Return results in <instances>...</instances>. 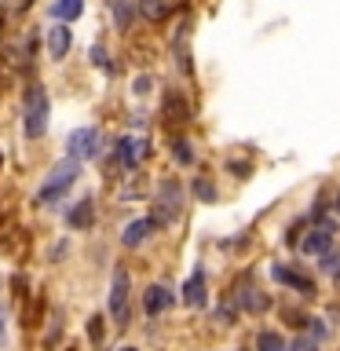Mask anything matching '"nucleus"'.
Wrapping results in <instances>:
<instances>
[{
	"mask_svg": "<svg viewBox=\"0 0 340 351\" xmlns=\"http://www.w3.org/2000/svg\"><path fill=\"white\" fill-rule=\"evenodd\" d=\"M48 121H51V103H48V92H44L40 84L29 88L26 95V121H22V128H26L29 139H40L44 132H48Z\"/></svg>",
	"mask_w": 340,
	"mask_h": 351,
	"instance_id": "1",
	"label": "nucleus"
},
{
	"mask_svg": "<svg viewBox=\"0 0 340 351\" xmlns=\"http://www.w3.org/2000/svg\"><path fill=\"white\" fill-rule=\"evenodd\" d=\"M77 176H81V161H77V158H62V161L48 172V183L40 186V202H44V205H48V202H59V197L77 183Z\"/></svg>",
	"mask_w": 340,
	"mask_h": 351,
	"instance_id": "2",
	"label": "nucleus"
},
{
	"mask_svg": "<svg viewBox=\"0 0 340 351\" xmlns=\"http://www.w3.org/2000/svg\"><path fill=\"white\" fill-rule=\"evenodd\" d=\"M158 227H169V223H175V216H180V205H183V186L175 183V180H165L161 186H158Z\"/></svg>",
	"mask_w": 340,
	"mask_h": 351,
	"instance_id": "3",
	"label": "nucleus"
},
{
	"mask_svg": "<svg viewBox=\"0 0 340 351\" xmlns=\"http://www.w3.org/2000/svg\"><path fill=\"white\" fill-rule=\"evenodd\" d=\"M99 143H103L99 128L84 125V128H73V132H70L66 147H70V158H77V161H92V158H99Z\"/></svg>",
	"mask_w": 340,
	"mask_h": 351,
	"instance_id": "4",
	"label": "nucleus"
},
{
	"mask_svg": "<svg viewBox=\"0 0 340 351\" xmlns=\"http://www.w3.org/2000/svg\"><path fill=\"white\" fill-rule=\"evenodd\" d=\"M110 315L117 326H128V271H114V285H110Z\"/></svg>",
	"mask_w": 340,
	"mask_h": 351,
	"instance_id": "5",
	"label": "nucleus"
},
{
	"mask_svg": "<svg viewBox=\"0 0 340 351\" xmlns=\"http://www.w3.org/2000/svg\"><path fill=\"white\" fill-rule=\"evenodd\" d=\"M143 158H147V139H132V136L117 139V161L125 165V169H136Z\"/></svg>",
	"mask_w": 340,
	"mask_h": 351,
	"instance_id": "6",
	"label": "nucleus"
},
{
	"mask_svg": "<svg viewBox=\"0 0 340 351\" xmlns=\"http://www.w3.org/2000/svg\"><path fill=\"white\" fill-rule=\"evenodd\" d=\"M172 304H175V293H169L165 285H150V289L143 293V311L147 315H161V311H169Z\"/></svg>",
	"mask_w": 340,
	"mask_h": 351,
	"instance_id": "7",
	"label": "nucleus"
},
{
	"mask_svg": "<svg viewBox=\"0 0 340 351\" xmlns=\"http://www.w3.org/2000/svg\"><path fill=\"white\" fill-rule=\"evenodd\" d=\"M329 249H333V227H329V223L315 227L311 234L304 238V252H307V256H322V252H329Z\"/></svg>",
	"mask_w": 340,
	"mask_h": 351,
	"instance_id": "8",
	"label": "nucleus"
},
{
	"mask_svg": "<svg viewBox=\"0 0 340 351\" xmlns=\"http://www.w3.org/2000/svg\"><path fill=\"white\" fill-rule=\"evenodd\" d=\"M154 230H158V219L154 216H147V219H136V223H128L125 227V234H121V241H125L128 249H136V245H143V241H147Z\"/></svg>",
	"mask_w": 340,
	"mask_h": 351,
	"instance_id": "9",
	"label": "nucleus"
},
{
	"mask_svg": "<svg viewBox=\"0 0 340 351\" xmlns=\"http://www.w3.org/2000/svg\"><path fill=\"white\" fill-rule=\"evenodd\" d=\"M66 223H70L73 230H88L95 223V205H92V197H81L70 213H66Z\"/></svg>",
	"mask_w": 340,
	"mask_h": 351,
	"instance_id": "10",
	"label": "nucleus"
},
{
	"mask_svg": "<svg viewBox=\"0 0 340 351\" xmlns=\"http://www.w3.org/2000/svg\"><path fill=\"white\" fill-rule=\"evenodd\" d=\"M70 44H73V37H70V26H66V22H59V26L48 29V55L51 59H66Z\"/></svg>",
	"mask_w": 340,
	"mask_h": 351,
	"instance_id": "11",
	"label": "nucleus"
},
{
	"mask_svg": "<svg viewBox=\"0 0 340 351\" xmlns=\"http://www.w3.org/2000/svg\"><path fill=\"white\" fill-rule=\"evenodd\" d=\"M274 278H278L282 285H293V289H300L304 296H315V282L307 278V274H300V271H289V267H274Z\"/></svg>",
	"mask_w": 340,
	"mask_h": 351,
	"instance_id": "12",
	"label": "nucleus"
},
{
	"mask_svg": "<svg viewBox=\"0 0 340 351\" xmlns=\"http://www.w3.org/2000/svg\"><path fill=\"white\" fill-rule=\"evenodd\" d=\"M183 300L191 304V307H202V304H205V274H202V271H194L191 278H186V285H183Z\"/></svg>",
	"mask_w": 340,
	"mask_h": 351,
	"instance_id": "13",
	"label": "nucleus"
},
{
	"mask_svg": "<svg viewBox=\"0 0 340 351\" xmlns=\"http://www.w3.org/2000/svg\"><path fill=\"white\" fill-rule=\"evenodd\" d=\"M238 300H241V307H245V311H252V315H263V311L271 307V296H267V293H260V289L238 293Z\"/></svg>",
	"mask_w": 340,
	"mask_h": 351,
	"instance_id": "14",
	"label": "nucleus"
},
{
	"mask_svg": "<svg viewBox=\"0 0 340 351\" xmlns=\"http://www.w3.org/2000/svg\"><path fill=\"white\" fill-rule=\"evenodd\" d=\"M169 11H172V0H139V15L150 22L169 19Z\"/></svg>",
	"mask_w": 340,
	"mask_h": 351,
	"instance_id": "15",
	"label": "nucleus"
},
{
	"mask_svg": "<svg viewBox=\"0 0 340 351\" xmlns=\"http://www.w3.org/2000/svg\"><path fill=\"white\" fill-rule=\"evenodd\" d=\"M81 11H84V0H55V4H51V15L59 19V22L81 19Z\"/></svg>",
	"mask_w": 340,
	"mask_h": 351,
	"instance_id": "16",
	"label": "nucleus"
},
{
	"mask_svg": "<svg viewBox=\"0 0 340 351\" xmlns=\"http://www.w3.org/2000/svg\"><path fill=\"white\" fill-rule=\"evenodd\" d=\"M256 348L260 351H289V344H285L278 333H271V329H263V333L256 337Z\"/></svg>",
	"mask_w": 340,
	"mask_h": 351,
	"instance_id": "17",
	"label": "nucleus"
},
{
	"mask_svg": "<svg viewBox=\"0 0 340 351\" xmlns=\"http://www.w3.org/2000/svg\"><path fill=\"white\" fill-rule=\"evenodd\" d=\"M110 8H114L117 26H121V29H128V26H132V4H128V0H110Z\"/></svg>",
	"mask_w": 340,
	"mask_h": 351,
	"instance_id": "18",
	"label": "nucleus"
},
{
	"mask_svg": "<svg viewBox=\"0 0 340 351\" xmlns=\"http://www.w3.org/2000/svg\"><path fill=\"white\" fill-rule=\"evenodd\" d=\"M172 158L180 161V165H191V161H194V150H191V143H186V139H175V143H172Z\"/></svg>",
	"mask_w": 340,
	"mask_h": 351,
	"instance_id": "19",
	"label": "nucleus"
},
{
	"mask_svg": "<svg viewBox=\"0 0 340 351\" xmlns=\"http://www.w3.org/2000/svg\"><path fill=\"white\" fill-rule=\"evenodd\" d=\"M322 271H326V274H340V249L322 252Z\"/></svg>",
	"mask_w": 340,
	"mask_h": 351,
	"instance_id": "20",
	"label": "nucleus"
},
{
	"mask_svg": "<svg viewBox=\"0 0 340 351\" xmlns=\"http://www.w3.org/2000/svg\"><path fill=\"white\" fill-rule=\"evenodd\" d=\"M194 194H197V197H205V202H212V197H216V186H212V183H205V180H197V183H194Z\"/></svg>",
	"mask_w": 340,
	"mask_h": 351,
	"instance_id": "21",
	"label": "nucleus"
},
{
	"mask_svg": "<svg viewBox=\"0 0 340 351\" xmlns=\"http://www.w3.org/2000/svg\"><path fill=\"white\" fill-rule=\"evenodd\" d=\"M289 351H318V340L315 337H300V340H293Z\"/></svg>",
	"mask_w": 340,
	"mask_h": 351,
	"instance_id": "22",
	"label": "nucleus"
},
{
	"mask_svg": "<svg viewBox=\"0 0 340 351\" xmlns=\"http://www.w3.org/2000/svg\"><path fill=\"white\" fill-rule=\"evenodd\" d=\"M92 59H95V66H103V70H110V62H106V51H103V44H95V48H92Z\"/></svg>",
	"mask_w": 340,
	"mask_h": 351,
	"instance_id": "23",
	"label": "nucleus"
},
{
	"mask_svg": "<svg viewBox=\"0 0 340 351\" xmlns=\"http://www.w3.org/2000/svg\"><path fill=\"white\" fill-rule=\"evenodd\" d=\"M88 333H92V340H103V318H92V326H88Z\"/></svg>",
	"mask_w": 340,
	"mask_h": 351,
	"instance_id": "24",
	"label": "nucleus"
},
{
	"mask_svg": "<svg viewBox=\"0 0 340 351\" xmlns=\"http://www.w3.org/2000/svg\"><path fill=\"white\" fill-rule=\"evenodd\" d=\"M150 92V77H136V95Z\"/></svg>",
	"mask_w": 340,
	"mask_h": 351,
	"instance_id": "25",
	"label": "nucleus"
},
{
	"mask_svg": "<svg viewBox=\"0 0 340 351\" xmlns=\"http://www.w3.org/2000/svg\"><path fill=\"white\" fill-rule=\"evenodd\" d=\"M326 333V326H322V318H311V337L318 340V337H322Z\"/></svg>",
	"mask_w": 340,
	"mask_h": 351,
	"instance_id": "26",
	"label": "nucleus"
},
{
	"mask_svg": "<svg viewBox=\"0 0 340 351\" xmlns=\"http://www.w3.org/2000/svg\"><path fill=\"white\" fill-rule=\"evenodd\" d=\"M0 340H4V318H0Z\"/></svg>",
	"mask_w": 340,
	"mask_h": 351,
	"instance_id": "27",
	"label": "nucleus"
},
{
	"mask_svg": "<svg viewBox=\"0 0 340 351\" xmlns=\"http://www.w3.org/2000/svg\"><path fill=\"white\" fill-rule=\"evenodd\" d=\"M15 4H19V8H22V4H33V0H15Z\"/></svg>",
	"mask_w": 340,
	"mask_h": 351,
	"instance_id": "28",
	"label": "nucleus"
},
{
	"mask_svg": "<svg viewBox=\"0 0 340 351\" xmlns=\"http://www.w3.org/2000/svg\"><path fill=\"white\" fill-rule=\"evenodd\" d=\"M121 351H136V348H121Z\"/></svg>",
	"mask_w": 340,
	"mask_h": 351,
	"instance_id": "29",
	"label": "nucleus"
},
{
	"mask_svg": "<svg viewBox=\"0 0 340 351\" xmlns=\"http://www.w3.org/2000/svg\"><path fill=\"white\" fill-rule=\"evenodd\" d=\"M337 208H340V197H337Z\"/></svg>",
	"mask_w": 340,
	"mask_h": 351,
	"instance_id": "30",
	"label": "nucleus"
},
{
	"mask_svg": "<svg viewBox=\"0 0 340 351\" xmlns=\"http://www.w3.org/2000/svg\"><path fill=\"white\" fill-rule=\"evenodd\" d=\"M0 165H4V158H0Z\"/></svg>",
	"mask_w": 340,
	"mask_h": 351,
	"instance_id": "31",
	"label": "nucleus"
}]
</instances>
